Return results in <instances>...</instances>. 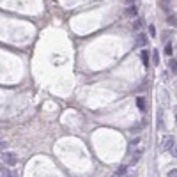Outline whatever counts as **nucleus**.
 Returning <instances> with one entry per match:
<instances>
[{"label":"nucleus","instance_id":"obj_1","mask_svg":"<svg viewBox=\"0 0 177 177\" xmlns=\"http://www.w3.org/2000/svg\"><path fill=\"white\" fill-rule=\"evenodd\" d=\"M2 159H4V163H5L7 167H14V165L18 163V156H16L14 152H4V154H2Z\"/></svg>","mask_w":177,"mask_h":177},{"label":"nucleus","instance_id":"obj_2","mask_svg":"<svg viewBox=\"0 0 177 177\" xmlns=\"http://www.w3.org/2000/svg\"><path fill=\"white\" fill-rule=\"evenodd\" d=\"M175 144V140H174V136H165V140H163V145H161V151H170L172 147Z\"/></svg>","mask_w":177,"mask_h":177},{"label":"nucleus","instance_id":"obj_3","mask_svg":"<svg viewBox=\"0 0 177 177\" xmlns=\"http://www.w3.org/2000/svg\"><path fill=\"white\" fill-rule=\"evenodd\" d=\"M140 59H142L144 66H145V67H149V52H145V50H144V52L140 53Z\"/></svg>","mask_w":177,"mask_h":177},{"label":"nucleus","instance_id":"obj_4","mask_svg":"<svg viewBox=\"0 0 177 177\" xmlns=\"http://www.w3.org/2000/svg\"><path fill=\"white\" fill-rule=\"evenodd\" d=\"M167 23H168V25H174V27H177V14H168Z\"/></svg>","mask_w":177,"mask_h":177},{"label":"nucleus","instance_id":"obj_5","mask_svg":"<svg viewBox=\"0 0 177 177\" xmlns=\"http://www.w3.org/2000/svg\"><path fill=\"white\" fill-rule=\"evenodd\" d=\"M136 12H138V9H136L135 5H131V7L126 9V14H128V16H136Z\"/></svg>","mask_w":177,"mask_h":177},{"label":"nucleus","instance_id":"obj_6","mask_svg":"<svg viewBox=\"0 0 177 177\" xmlns=\"http://www.w3.org/2000/svg\"><path fill=\"white\" fill-rule=\"evenodd\" d=\"M136 104H138V108H140L142 112H145V101H144V97H138V99H136Z\"/></svg>","mask_w":177,"mask_h":177},{"label":"nucleus","instance_id":"obj_7","mask_svg":"<svg viewBox=\"0 0 177 177\" xmlns=\"http://www.w3.org/2000/svg\"><path fill=\"white\" fill-rule=\"evenodd\" d=\"M168 67H170V71H172L174 74H177V60H170Z\"/></svg>","mask_w":177,"mask_h":177},{"label":"nucleus","instance_id":"obj_8","mask_svg":"<svg viewBox=\"0 0 177 177\" xmlns=\"http://www.w3.org/2000/svg\"><path fill=\"white\" fill-rule=\"evenodd\" d=\"M145 43H147V39H145L144 34H140V36L136 37V44H138V46H142V44H145Z\"/></svg>","mask_w":177,"mask_h":177},{"label":"nucleus","instance_id":"obj_9","mask_svg":"<svg viewBox=\"0 0 177 177\" xmlns=\"http://www.w3.org/2000/svg\"><path fill=\"white\" fill-rule=\"evenodd\" d=\"M140 156H142V151H136V152H135V156H133V159H131V165H135L136 161L140 159Z\"/></svg>","mask_w":177,"mask_h":177},{"label":"nucleus","instance_id":"obj_10","mask_svg":"<svg viewBox=\"0 0 177 177\" xmlns=\"http://www.w3.org/2000/svg\"><path fill=\"white\" fill-rule=\"evenodd\" d=\"M126 170H128V167H121L119 170H117V174H115V177H121L122 174H126Z\"/></svg>","mask_w":177,"mask_h":177},{"label":"nucleus","instance_id":"obj_11","mask_svg":"<svg viewBox=\"0 0 177 177\" xmlns=\"http://www.w3.org/2000/svg\"><path fill=\"white\" fill-rule=\"evenodd\" d=\"M170 154H172V156H174V158H177V142H175V144H174V147L170 149Z\"/></svg>","mask_w":177,"mask_h":177},{"label":"nucleus","instance_id":"obj_12","mask_svg":"<svg viewBox=\"0 0 177 177\" xmlns=\"http://www.w3.org/2000/svg\"><path fill=\"white\" fill-rule=\"evenodd\" d=\"M165 53H167V55H172V44H170V43L165 46Z\"/></svg>","mask_w":177,"mask_h":177},{"label":"nucleus","instance_id":"obj_13","mask_svg":"<svg viewBox=\"0 0 177 177\" xmlns=\"http://www.w3.org/2000/svg\"><path fill=\"white\" fill-rule=\"evenodd\" d=\"M161 7L165 11H168V0H161Z\"/></svg>","mask_w":177,"mask_h":177},{"label":"nucleus","instance_id":"obj_14","mask_svg":"<svg viewBox=\"0 0 177 177\" xmlns=\"http://www.w3.org/2000/svg\"><path fill=\"white\" fill-rule=\"evenodd\" d=\"M149 34H151V36H156V29H154V25L149 27Z\"/></svg>","mask_w":177,"mask_h":177},{"label":"nucleus","instance_id":"obj_15","mask_svg":"<svg viewBox=\"0 0 177 177\" xmlns=\"http://www.w3.org/2000/svg\"><path fill=\"white\" fill-rule=\"evenodd\" d=\"M2 177H11V174H9V170H7V168H4V170H2Z\"/></svg>","mask_w":177,"mask_h":177},{"label":"nucleus","instance_id":"obj_16","mask_svg":"<svg viewBox=\"0 0 177 177\" xmlns=\"http://www.w3.org/2000/svg\"><path fill=\"white\" fill-rule=\"evenodd\" d=\"M168 177H177V170H175V168H174V170H170V172H168Z\"/></svg>","mask_w":177,"mask_h":177},{"label":"nucleus","instance_id":"obj_17","mask_svg":"<svg viewBox=\"0 0 177 177\" xmlns=\"http://www.w3.org/2000/svg\"><path fill=\"white\" fill-rule=\"evenodd\" d=\"M152 55H154V64L159 62V57H158V52H152Z\"/></svg>","mask_w":177,"mask_h":177},{"label":"nucleus","instance_id":"obj_18","mask_svg":"<svg viewBox=\"0 0 177 177\" xmlns=\"http://www.w3.org/2000/svg\"><path fill=\"white\" fill-rule=\"evenodd\" d=\"M133 29H135V30H138V29H140V21H138V20L133 23Z\"/></svg>","mask_w":177,"mask_h":177},{"label":"nucleus","instance_id":"obj_19","mask_svg":"<svg viewBox=\"0 0 177 177\" xmlns=\"http://www.w3.org/2000/svg\"><path fill=\"white\" fill-rule=\"evenodd\" d=\"M126 2H129V4H133V2H135V0H126Z\"/></svg>","mask_w":177,"mask_h":177},{"label":"nucleus","instance_id":"obj_20","mask_svg":"<svg viewBox=\"0 0 177 177\" xmlns=\"http://www.w3.org/2000/svg\"><path fill=\"white\" fill-rule=\"evenodd\" d=\"M175 121H177V114H175Z\"/></svg>","mask_w":177,"mask_h":177}]
</instances>
